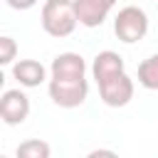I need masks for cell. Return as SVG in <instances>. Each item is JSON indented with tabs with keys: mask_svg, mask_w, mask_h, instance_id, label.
<instances>
[{
	"mask_svg": "<svg viewBox=\"0 0 158 158\" xmlns=\"http://www.w3.org/2000/svg\"><path fill=\"white\" fill-rule=\"evenodd\" d=\"M49 99L62 106V109H77L86 101V94H89V81L86 77H74V79H67V77H52L49 79Z\"/></svg>",
	"mask_w": 158,
	"mask_h": 158,
	"instance_id": "obj_2",
	"label": "cell"
},
{
	"mask_svg": "<svg viewBox=\"0 0 158 158\" xmlns=\"http://www.w3.org/2000/svg\"><path fill=\"white\" fill-rule=\"evenodd\" d=\"M0 116L7 126H17L30 116V99L20 89H7L0 99Z\"/></svg>",
	"mask_w": 158,
	"mask_h": 158,
	"instance_id": "obj_5",
	"label": "cell"
},
{
	"mask_svg": "<svg viewBox=\"0 0 158 158\" xmlns=\"http://www.w3.org/2000/svg\"><path fill=\"white\" fill-rule=\"evenodd\" d=\"M15 54H17V44H15V40L7 37V35L0 37V64H12Z\"/></svg>",
	"mask_w": 158,
	"mask_h": 158,
	"instance_id": "obj_12",
	"label": "cell"
},
{
	"mask_svg": "<svg viewBox=\"0 0 158 158\" xmlns=\"http://www.w3.org/2000/svg\"><path fill=\"white\" fill-rule=\"evenodd\" d=\"M12 10H30V7H35L37 5V0H5Z\"/></svg>",
	"mask_w": 158,
	"mask_h": 158,
	"instance_id": "obj_13",
	"label": "cell"
},
{
	"mask_svg": "<svg viewBox=\"0 0 158 158\" xmlns=\"http://www.w3.org/2000/svg\"><path fill=\"white\" fill-rule=\"evenodd\" d=\"M96 86H99L101 101H104L106 106H111V109L126 106V104L133 99V91H136L133 79L126 74V69L118 72V74H114V77H109V79H104V81H99Z\"/></svg>",
	"mask_w": 158,
	"mask_h": 158,
	"instance_id": "obj_4",
	"label": "cell"
},
{
	"mask_svg": "<svg viewBox=\"0 0 158 158\" xmlns=\"http://www.w3.org/2000/svg\"><path fill=\"white\" fill-rule=\"evenodd\" d=\"M114 32L126 44H133V42L143 40L146 32H148V15H146V10H141L138 5L121 7L118 15L114 17Z\"/></svg>",
	"mask_w": 158,
	"mask_h": 158,
	"instance_id": "obj_3",
	"label": "cell"
},
{
	"mask_svg": "<svg viewBox=\"0 0 158 158\" xmlns=\"http://www.w3.org/2000/svg\"><path fill=\"white\" fill-rule=\"evenodd\" d=\"M114 5H116V0H74L79 25H84V27H99L109 17Z\"/></svg>",
	"mask_w": 158,
	"mask_h": 158,
	"instance_id": "obj_6",
	"label": "cell"
},
{
	"mask_svg": "<svg viewBox=\"0 0 158 158\" xmlns=\"http://www.w3.org/2000/svg\"><path fill=\"white\" fill-rule=\"evenodd\" d=\"M49 72H52V77H67V79L84 77L86 74V62L77 52H62V54H57L52 59Z\"/></svg>",
	"mask_w": 158,
	"mask_h": 158,
	"instance_id": "obj_7",
	"label": "cell"
},
{
	"mask_svg": "<svg viewBox=\"0 0 158 158\" xmlns=\"http://www.w3.org/2000/svg\"><path fill=\"white\" fill-rule=\"evenodd\" d=\"M49 153H52L49 143H44V141H40V138L22 141V143L17 146V151H15L17 158H49Z\"/></svg>",
	"mask_w": 158,
	"mask_h": 158,
	"instance_id": "obj_11",
	"label": "cell"
},
{
	"mask_svg": "<svg viewBox=\"0 0 158 158\" xmlns=\"http://www.w3.org/2000/svg\"><path fill=\"white\" fill-rule=\"evenodd\" d=\"M40 20H42V30L52 37H69L79 25L74 0H47L42 5Z\"/></svg>",
	"mask_w": 158,
	"mask_h": 158,
	"instance_id": "obj_1",
	"label": "cell"
},
{
	"mask_svg": "<svg viewBox=\"0 0 158 158\" xmlns=\"http://www.w3.org/2000/svg\"><path fill=\"white\" fill-rule=\"evenodd\" d=\"M138 84L146 89H158V52L138 64Z\"/></svg>",
	"mask_w": 158,
	"mask_h": 158,
	"instance_id": "obj_10",
	"label": "cell"
},
{
	"mask_svg": "<svg viewBox=\"0 0 158 158\" xmlns=\"http://www.w3.org/2000/svg\"><path fill=\"white\" fill-rule=\"evenodd\" d=\"M118 72H123V57H121L118 52L104 49V52H99V54L94 57L91 74H94L96 84L104 81V79H109V77H114V74H118Z\"/></svg>",
	"mask_w": 158,
	"mask_h": 158,
	"instance_id": "obj_9",
	"label": "cell"
},
{
	"mask_svg": "<svg viewBox=\"0 0 158 158\" xmlns=\"http://www.w3.org/2000/svg\"><path fill=\"white\" fill-rule=\"evenodd\" d=\"M12 77L20 81V86L32 89V86H40L47 79V69L37 59H20V62L12 64Z\"/></svg>",
	"mask_w": 158,
	"mask_h": 158,
	"instance_id": "obj_8",
	"label": "cell"
}]
</instances>
